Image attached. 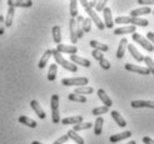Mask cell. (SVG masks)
<instances>
[{
    "instance_id": "8",
    "label": "cell",
    "mask_w": 154,
    "mask_h": 144,
    "mask_svg": "<svg viewBox=\"0 0 154 144\" xmlns=\"http://www.w3.org/2000/svg\"><path fill=\"white\" fill-rule=\"evenodd\" d=\"M7 5L12 8H29L32 6V1L31 0H8Z\"/></svg>"
},
{
    "instance_id": "10",
    "label": "cell",
    "mask_w": 154,
    "mask_h": 144,
    "mask_svg": "<svg viewBox=\"0 0 154 144\" xmlns=\"http://www.w3.org/2000/svg\"><path fill=\"white\" fill-rule=\"evenodd\" d=\"M56 51L58 53H65V54H69V55H76V53L78 51L77 47L75 46H70V45H65V44H59L56 47Z\"/></svg>"
},
{
    "instance_id": "43",
    "label": "cell",
    "mask_w": 154,
    "mask_h": 144,
    "mask_svg": "<svg viewBox=\"0 0 154 144\" xmlns=\"http://www.w3.org/2000/svg\"><path fill=\"white\" fill-rule=\"evenodd\" d=\"M5 27H6V26H5V18L2 15H0V36L4 35Z\"/></svg>"
},
{
    "instance_id": "49",
    "label": "cell",
    "mask_w": 154,
    "mask_h": 144,
    "mask_svg": "<svg viewBox=\"0 0 154 144\" xmlns=\"http://www.w3.org/2000/svg\"><path fill=\"white\" fill-rule=\"evenodd\" d=\"M127 144H136V142H135V141L132 140V141H130V142H128V143H127Z\"/></svg>"
},
{
    "instance_id": "35",
    "label": "cell",
    "mask_w": 154,
    "mask_h": 144,
    "mask_svg": "<svg viewBox=\"0 0 154 144\" xmlns=\"http://www.w3.org/2000/svg\"><path fill=\"white\" fill-rule=\"evenodd\" d=\"M68 100L72 102H78V103H86L87 98L85 97L84 95H78V94L72 93L68 95Z\"/></svg>"
},
{
    "instance_id": "1",
    "label": "cell",
    "mask_w": 154,
    "mask_h": 144,
    "mask_svg": "<svg viewBox=\"0 0 154 144\" xmlns=\"http://www.w3.org/2000/svg\"><path fill=\"white\" fill-rule=\"evenodd\" d=\"M114 23H116L117 25L121 23H126L130 26H140V27H147L149 26V20L147 19H142V18H133V17H126V16H119L117 18H115Z\"/></svg>"
},
{
    "instance_id": "27",
    "label": "cell",
    "mask_w": 154,
    "mask_h": 144,
    "mask_svg": "<svg viewBox=\"0 0 154 144\" xmlns=\"http://www.w3.org/2000/svg\"><path fill=\"white\" fill-rule=\"evenodd\" d=\"M103 125H104V118L102 116H98L95 121L94 124V134L95 135H100L102 134V130H103Z\"/></svg>"
},
{
    "instance_id": "38",
    "label": "cell",
    "mask_w": 154,
    "mask_h": 144,
    "mask_svg": "<svg viewBox=\"0 0 154 144\" xmlns=\"http://www.w3.org/2000/svg\"><path fill=\"white\" fill-rule=\"evenodd\" d=\"M83 31L84 32H89L92 30V20L89 18H84V21H83Z\"/></svg>"
},
{
    "instance_id": "28",
    "label": "cell",
    "mask_w": 154,
    "mask_h": 144,
    "mask_svg": "<svg viewBox=\"0 0 154 144\" xmlns=\"http://www.w3.org/2000/svg\"><path fill=\"white\" fill-rule=\"evenodd\" d=\"M89 46L92 47V48H94V49H96V51H102V53L108 51L107 45L100 43V41H97V40H91V41H89Z\"/></svg>"
},
{
    "instance_id": "50",
    "label": "cell",
    "mask_w": 154,
    "mask_h": 144,
    "mask_svg": "<svg viewBox=\"0 0 154 144\" xmlns=\"http://www.w3.org/2000/svg\"><path fill=\"white\" fill-rule=\"evenodd\" d=\"M152 14H153V16H154V10H153V11H152Z\"/></svg>"
},
{
    "instance_id": "22",
    "label": "cell",
    "mask_w": 154,
    "mask_h": 144,
    "mask_svg": "<svg viewBox=\"0 0 154 144\" xmlns=\"http://www.w3.org/2000/svg\"><path fill=\"white\" fill-rule=\"evenodd\" d=\"M111 115H112L113 120L116 122V124L119 125V127H122V129L126 127V121L124 120L123 116H122L117 111H112V112H111Z\"/></svg>"
},
{
    "instance_id": "5",
    "label": "cell",
    "mask_w": 154,
    "mask_h": 144,
    "mask_svg": "<svg viewBox=\"0 0 154 144\" xmlns=\"http://www.w3.org/2000/svg\"><path fill=\"white\" fill-rule=\"evenodd\" d=\"M62 84L64 86H86L88 84V78L87 77H74V78H63Z\"/></svg>"
},
{
    "instance_id": "44",
    "label": "cell",
    "mask_w": 154,
    "mask_h": 144,
    "mask_svg": "<svg viewBox=\"0 0 154 144\" xmlns=\"http://www.w3.org/2000/svg\"><path fill=\"white\" fill-rule=\"evenodd\" d=\"M146 39L154 46V32H152V31L147 32V34H146Z\"/></svg>"
},
{
    "instance_id": "18",
    "label": "cell",
    "mask_w": 154,
    "mask_h": 144,
    "mask_svg": "<svg viewBox=\"0 0 154 144\" xmlns=\"http://www.w3.org/2000/svg\"><path fill=\"white\" fill-rule=\"evenodd\" d=\"M127 39L126 38H123L121 39V41L119 44V47H117V51H116V58L119 59H122L124 57V55H125V51H126L127 48Z\"/></svg>"
},
{
    "instance_id": "37",
    "label": "cell",
    "mask_w": 154,
    "mask_h": 144,
    "mask_svg": "<svg viewBox=\"0 0 154 144\" xmlns=\"http://www.w3.org/2000/svg\"><path fill=\"white\" fill-rule=\"evenodd\" d=\"M144 63H145V65H146V68L151 72V74L154 75V62L152 60L150 56H145L144 57Z\"/></svg>"
},
{
    "instance_id": "21",
    "label": "cell",
    "mask_w": 154,
    "mask_h": 144,
    "mask_svg": "<svg viewBox=\"0 0 154 144\" xmlns=\"http://www.w3.org/2000/svg\"><path fill=\"white\" fill-rule=\"evenodd\" d=\"M51 56H53V51H51V49H47V51L44 53L42 57L40 58V60H39V63H38V67L40 69H44V68L46 67L47 63H48V60L50 59Z\"/></svg>"
},
{
    "instance_id": "36",
    "label": "cell",
    "mask_w": 154,
    "mask_h": 144,
    "mask_svg": "<svg viewBox=\"0 0 154 144\" xmlns=\"http://www.w3.org/2000/svg\"><path fill=\"white\" fill-rule=\"evenodd\" d=\"M108 112V107L106 106H100V107H95V109L92 111V114L95 115V116H100L102 114H106Z\"/></svg>"
},
{
    "instance_id": "31",
    "label": "cell",
    "mask_w": 154,
    "mask_h": 144,
    "mask_svg": "<svg viewBox=\"0 0 154 144\" xmlns=\"http://www.w3.org/2000/svg\"><path fill=\"white\" fill-rule=\"evenodd\" d=\"M51 32H53V39H54V41L57 45H59L60 41H62V30H60V27L59 26H54L53 29H51Z\"/></svg>"
},
{
    "instance_id": "11",
    "label": "cell",
    "mask_w": 154,
    "mask_h": 144,
    "mask_svg": "<svg viewBox=\"0 0 154 144\" xmlns=\"http://www.w3.org/2000/svg\"><path fill=\"white\" fill-rule=\"evenodd\" d=\"M70 62L73 63V64H75L76 66L79 65V66L86 67V68H88V67L92 66V63L89 62L88 59L79 57V56H77V55H70Z\"/></svg>"
},
{
    "instance_id": "19",
    "label": "cell",
    "mask_w": 154,
    "mask_h": 144,
    "mask_svg": "<svg viewBox=\"0 0 154 144\" xmlns=\"http://www.w3.org/2000/svg\"><path fill=\"white\" fill-rule=\"evenodd\" d=\"M69 34H70V41L73 45L77 43V34H76V19L70 18L69 20Z\"/></svg>"
},
{
    "instance_id": "29",
    "label": "cell",
    "mask_w": 154,
    "mask_h": 144,
    "mask_svg": "<svg viewBox=\"0 0 154 144\" xmlns=\"http://www.w3.org/2000/svg\"><path fill=\"white\" fill-rule=\"evenodd\" d=\"M57 69H58L57 64H51L49 66V69H48V73H47V79H48L49 82H54L55 79H56Z\"/></svg>"
},
{
    "instance_id": "6",
    "label": "cell",
    "mask_w": 154,
    "mask_h": 144,
    "mask_svg": "<svg viewBox=\"0 0 154 144\" xmlns=\"http://www.w3.org/2000/svg\"><path fill=\"white\" fill-rule=\"evenodd\" d=\"M132 39L134 40L135 43L140 44L145 51H150V53H153L154 51V46L147 40V39H145V37H143L142 35H140L137 32H134V34L132 35Z\"/></svg>"
},
{
    "instance_id": "20",
    "label": "cell",
    "mask_w": 154,
    "mask_h": 144,
    "mask_svg": "<svg viewBox=\"0 0 154 144\" xmlns=\"http://www.w3.org/2000/svg\"><path fill=\"white\" fill-rule=\"evenodd\" d=\"M136 30L135 26H125V27L116 28L114 30V35H126V34H134Z\"/></svg>"
},
{
    "instance_id": "45",
    "label": "cell",
    "mask_w": 154,
    "mask_h": 144,
    "mask_svg": "<svg viewBox=\"0 0 154 144\" xmlns=\"http://www.w3.org/2000/svg\"><path fill=\"white\" fill-rule=\"evenodd\" d=\"M137 4L140 5H154V0H139Z\"/></svg>"
},
{
    "instance_id": "48",
    "label": "cell",
    "mask_w": 154,
    "mask_h": 144,
    "mask_svg": "<svg viewBox=\"0 0 154 144\" xmlns=\"http://www.w3.org/2000/svg\"><path fill=\"white\" fill-rule=\"evenodd\" d=\"M31 144H42V143H40L38 141H34V142H31Z\"/></svg>"
},
{
    "instance_id": "9",
    "label": "cell",
    "mask_w": 154,
    "mask_h": 144,
    "mask_svg": "<svg viewBox=\"0 0 154 144\" xmlns=\"http://www.w3.org/2000/svg\"><path fill=\"white\" fill-rule=\"evenodd\" d=\"M103 16H104V25L105 27L108 28V29H112L114 27V20H113V16H112V10L108 7H106L103 10Z\"/></svg>"
},
{
    "instance_id": "40",
    "label": "cell",
    "mask_w": 154,
    "mask_h": 144,
    "mask_svg": "<svg viewBox=\"0 0 154 144\" xmlns=\"http://www.w3.org/2000/svg\"><path fill=\"white\" fill-rule=\"evenodd\" d=\"M92 56L96 59V60H98V62H100L102 59L104 58L103 53H102V51H96V49H94V51H92Z\"/></svg>"
},
{
    "instance_id": "3",
    "label": "cell",
    "mask_w": 154,
    "mask_h": 144,
    "mask_svg": "<svg viewBox=\"0 0 154 144\" xmlns=\"http://www.w3.org/2000/svg\"><path fill=\"white\" fill-rule=\"evenodd\" d=\"M53 57H54L56 64H57V65H60V66H62L63 68H65L66 70H69L72 73H76L77 70H78V67H77L75 64H73L70 60H66L62 56V54L58 53L56 49H53Z\"/></svg>"
},
{
    "instance_id": "12",
    "label": "cell",
    "mask_w": 154,
    "mask_h": 144,
    "mask_svg": "<svg viewBox=\"0 0 154 144\" xmlns=\"http://www.w3.org/2000/svg\"><path fill=\"white\" fill-rule=\"evenodd\" d=\"M131 106L133 109H154V102L152 101H133L131 102Z\"/></svg>"
},
{
    "instance_id": "46",
    "label": "cell",
    "mask_w": 154,
    "mask_h": 144,
    "mask_svg": "<svg viewBox=\"0 0 154 144\" xmlns=\"http://www.w3.org/2000/svg\"><path fill=\"white\" fill-rule=\"evenodd\" d=\"M142 141L144 144H154V140H152V139L149 136H144L142 139Z\"/></svg>"
},
{
    "instance_id": "24",
    "label": "cell",
    "mask_w": 154,
    "mask_h": 144,
    "mask_svg": "<svg viewBox=\"0 0 154 144\" xmlns=\"http://www.w3.org/2000/svg\"><path fill=\"white\" fill-rule=\"evenodd\" d=\"M14 17H15V8L9 7L7 11V16L5 18V26L8 28L11 27L12 21H14Z\"/></svg>"
},
{
    "instance_id": "39",
    "label": "cell",
    "mask_w": 154,
    "mask_h": 144,
    "mask_svg": "<svg viewBox=\"0 0 154 144\" xmlns=\"http://www.w3.org/2000/svg\"><path fill=\"white\" fill-rule=\"evenodd\" d=\"M106 4H107V1L106 0H104V1H98L96 5V7H95V9H96L97 12H100L103 11L105 8H106Z\"/></svg>"
},
{
    "instance_id": "25",
    "label": "cell",
    "mask_w": 154,
    "mask_h": 144,
    "mask_svg": "<svg viewBox=\"0 0 154 144\" xmlns=\"http://www.w3.org/2000/svg\"><path fill=\"white\" fill-rule=\"evenodd\" d=\"M18 121H19L21 124L27 125V126H29V127H31V129H35L36 126H37V122H36L35 120L30 118V117L26 116V115H21V116H19Z\"/></svg>"
},
{
    "instance_id": "16",
    "label": "cell",
    "mask_w": 154,
    "mask_h": 144,
    "mask_svg": "<svg viewBox=\"0 0 154 144\" xmlns=\"http://www.w3.org/2000/svg\"><path fill=\"white\" fill-rule=\"evenodd\" d=\"M132 136V132L131 131H124L122 133H117V134H114L112 136H109V142L112 143H116V142H119V141H123L127 137Z\"/></svg>"
},
{
    "instance_id": "42",
    "label": "cell",
    "mask_w": 154,
    "mask_h": 144,
    "mask_svg": "<svg viewBox=\"0 0 154 144\" xmlns=\"http://www.w3.org/2000/svg\"><path fill=\"white\" fill-rule=\"evenodd\" d=\"M69 140V137L67 136V134H65V135H63V136H60L58 140H56L53 144H64L66 143L67 141Z\"/></svg>"
},
{
    "instance_id": "26",
    "label": "cell",
    "mask_w": 154,
    "mask_h": 144,
    "mask_svg": "<svg viewBox=\"0 0 154 144\" xmlns=\"http://www.w3.org/2000/svg\"><path fill=\"white\" fill-rule=\"evenodd\" d=\"M83 21H84V18L83 16H78L76 18V34H77V38L81 39L83 38L84 36V31H83Z\"/></svg>"
},
{
    "instance_id": "14",
    "label": "cell",
    "mask_w": 154,
    "mask_h": 144,
    "mask_svg": "<svg viewBox=\"0 0 154 144\" xmlns=\"http://www.w3.org/2000/svg\"><path fill=\"white\" fill-rule=\"evenodd\" d=\"M30 106H31V109L35 111V113L37 114V116H38L40 120H45V118H46V113H45V111L42 109V107L40 106V104H39L38 102L35 101V100H32V101L30 102Z\"/></svg>"
},
{
    "instance_id": "34",
    "label": "cell",
    "mask_w": 154,
    "mask_h": 144,
    "mask_svg": "<svg viewBox=\"0 0 154 144\" xmlns=\"http://www.w3.org/2000/svg\"><path fill=\"white\" fill-rule=\"evenodd\" d=\"M93 124L91 122H82L79 124L74 125V131L75 132H79V131H83V130H88L92 129Z\"/></svg>"
},
{
    "instance_id": "23",
    "label": "cell",
    "mask_w": 154,
    "mask_h": 144,
    "mask_svg": "<svg viewBox=\"0 0 154 144\" xmlns=\"http://www.w3.org/2000/svg\"><path fill=\"white\" fill-rule=\"evenodd\" d=\"M83 122V116L81 115H77V116H70V117H65L62 120V123L64 125H76L79 124Z\"/></svg>"
},
{
    "instance_id": "15",
    "label": "cell",
    "mask_w": 154,
    "mask_h": 144,
    "mask_svg": "<svg viewBox=\"0 0 154 144\" xmlns=\"http://www.w3.org/2000/svg\"><path fill=\"white\" fill-rule=\"evenodd\" d=\"M97 96H98V98L100 100V102H103V103H104V106H106V107L109 109V107L113 105L112 100L109 98V96L106 94V92H105L104 90L100 88V90H97Z\"/></svg>"
},
{
    "instance_id": "4",
    "label": "cell",
    "mask_w": 154,
    "mask_h": 144,
    "mask_svg": "<svg viewBox=\"0 0 154 144\" xmlns=\"http://www.w3.org/2000/svg\"><path fill=\"white\" fill-rule=\"evenodd\" d=\"M50 109H51V120L53 123L57 124L60 122V115H59V96L57 94H54L50 98Z\"/></svg>"
},
{
    "instance_id": "7",
    "label": "cell",
    "mask_w": 154,
    "mask_h": 144,
    "mask_svg": "<svg viewBox=\"0 0 154 144\" xmlns=\"http://www.w3.org/2000/svg\"><path fill=\"white\" fill-rule=\"evenodd\" d=\"M125 69L128 70V72H132V73H137V74L141 75H151V72L147 69L146 67H141V66H136L134 64H130V63H126L125 64Z\"/></svg>"
},
{
    "instance_id": "41",
    "label": "cell",
    "mask_w": 154,
    "mask_h": 144,
    "mask_svg": "<svg viewBox=\"0 0 154 144\" xmlns=\"http://www.w3.org/2000/svg\"><path fill=\"white\" fill-rule=\"evenodd\" d=\"M100 66L102 67L103 69L107 70V69H109V68H111V63L108 62V60L106 58H103L100 62Z\"/></svg>"
},
{
    "instance_id": "32",
    "label": "cell",
    "mask_w": 154,
    "mask_h": 144,
    "mask_svg": "<svg viewBox=\"0 0 154 144\" xmlns=\"http://www.w3.org/2000/svg\"><path fill=\"white\" fill-rule=\"evenodd\" d=\"M74 93L78 94V95L93 94V93H94V88H93V87H89V86H82V87H77V88H75Z\"/></svg>"
},
{
    "instance_id": "2",
    "label": "cell",
    "mask_w": 154,
    "mask_h": 144,
    "mask_svg": "<svg viewBox=\"0 0 154 144\" xmlns=\"http://www.w3.org/2000/svg\"><path fill=\"white\" fill-rule=\"evenodd\" d=\"M81 5L82 7L85 9V11L87 12V15H88V18L91 20H92L93 23L96 25V27L100 29V30H104L105 29V25L104 23L100 20V18L98 17V15H97L96 12L93 10V8L89 7L88 5V1H86V0H82L81 1Z\"/></svg>"
},
{
    "instance_id": "17",
    "label": "cell",
    "mask_w": 154,
    "mask_h": 144,
    "mask_svg": "<svg viewBox=\"0 0 154 144\" xmlns=\"http://www.w3.org/2000/svg\"><path fill=\"white\" fill-rule=\"evenodd\" d=\"M149 14H152V9L150 7H141V8L133 9L131 11V17H133V18H139L140 16L149 15Z\"/></svg>"
},
{
    "instance_id": "30",
    "label": "cell",
    "mask_w": 154,
    "mask_h": 144,
    "mask_svg": "<svg viewBox=\"0 0 154 144\" xmlns=\"http://www.w3.org/2000/svg\"><path fill=\"white\" fill-rule=\"evenodd\" d=\"M67 136L69 137L70 140H73L74 142H76L77 144H85L84 139H83L81 135H78L77 132H75L74 130H69V131L67 132Z\"/></svg>"
},
{
    "instance_id": "13",
    "label": "cell",
    "mask_w": 154,
    "mask_h": 144,
    "mask_svg": "<svg viewBox=\"0 0 154 144\" xmlns=\"http://www.w3.org/2000/svg\"><path fill=\"white\" fill-rule=\"evenodd\" d=\"M127 49L130 51V54L132 55V57H133L137 63L144 62V56L136 49V47H135L133 44H128V45H127Z\"/></svg>"
},
{
    "instance_id": "47",
    "label": "cell",
    "mask_w": 154,
    "mask_h": 144,
    "mask_svg": "<svg viewBox=\"0 0 154 144\" xmlns=\"http://www.w3.org/2000/svg\"><path fill=\"white\" fill-rule=\"evenodd\" d=\"M88 5H89V7L91 8H95L96 7V5H97V1H89Z\"/></svg>"
},
{
    "instance_id": "33",
    "label": "cell",
    "mask_w": 154,
    "mask_h": 144,
    "mask_svg": "<svg viewBox=\"0 0 154 144\" xmlns=\"http://www.w3.org/2000/svg\"><path fill=\"white\" fill-rule=\"evenodd\" d=\"M77 2L76 0H72L69 2V14L70 18H77L78 17V8H77Z\"/></svg>"
}]
</instances>
